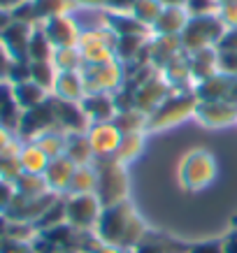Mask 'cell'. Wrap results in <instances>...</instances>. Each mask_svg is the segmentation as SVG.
<instances>
[{
	"label": "cell",
	"mask_w": 237,
	"mask_h": 253,
	"mask_svg": "<svg viewBox=\"0 0 237 253\" xmlns=\"http://www.w3.org/2000/svg\"><path fill=\"white\" fill-rule=\"evenodd\" d=\"M161 2H165L168 7H182L184 2H189V0H161Z\"/></svg>",
	"instance_id": "55"
},
{
	"label": "cell",
	"mask_w": 237,
	"mask_h": 253,
	"mask_svg": "<svg viewBox=\"0 0 237 253\" xmlns=\"http://www.w3.org/2000/svg\"><path fill=\"white\" fill-rule=\"evenodd\" d=\"M86 135H89V139H91V146H93L95 158H114L116 149H119L121 137H123V132L119 130L112 121L93 123Z\"/></svg>",
	"instance_id": "14"
},
{
	"label": "cell",
	"mask_w": 237,
	"mask_h": 253,
	"mask_svg": "<svg viewBox=\"0 0 237 253\" xmlns=\"http://www.w3.org/2000/svg\"><path fill=\"white\" fill-rule=\"evenodd\" d=\"M19 163H21L23 172H31V174H45L49 158L47 154L40 149L35 142H21V151H19Z\"/></svg>",
	"instance_id": "27"
},
{
	"label": "cell",
	"mask_w": 237,
	"mask_h": 253,
	"mask_svg": "<svg viewBox=\"0 0 237 253\" xmlns=\"http://www.w3.org/2000/svg\"><path fill=\"white\" fill-rule=\"evenodd\" d=\"M189 65H191L193 86L205 82V79L219 75V51L216 49H202L195 54H189Z\"/></svg>",
	"instance_id": "23"
},
{
	"label": "cell",
	"mask_w": 237,
	"mask_h": 253,
	"mask_svg": "<svg viewBox=\"0 0 237 253\" xmlns=\"http://www.w3.org/2000/svg\"><path fill=\"white\" fill-rule=\"evenodd\" d=\"M54 128H58V123H56L54 102H51V95H49V100H45L38 107L23 109L19 128H16V139L19 142H35L40 135L54 130Z\"/></svg>",
	"instance_id": "7"
},
{
	"label": "cell",
	"mask_w": 237,
	"mask_h": 253,
	"mask_svg": "<svg viewBox=\"0 0 237 253\" xmlns=\"http://www.w3.org/2000/svg\"><path fill=\"white\" fill-rule=\"evenodd\" d=\"M216 176H219V163L214 154L207 149H191L179 161V168H177V179L184 191L189 193L209 188L216 181Z\"/></svg>",
	"instance_id": "2"
},
{
	"label": "cell",
	"mask_w": 237,
	"mask_h": 253,
	"mask_svg": "<svg viewBox=\"0 0 237 253\" xmlns=\"http://www.w3.org/2000/svg\"><path fill=\"white\" fill-rule=\"evenodd\" d=\"M170 84L165 82L161 72L156 70L151 77L144 79L142 84L135 88V95H133V107L140 109V112H144L146 116L151 114L153 109H158L163 105V100L170 95Z\"/></svg>",
	"instance_id": "11"
},
{
	"label": "cell",
	"mask_w": 237,
	"mask_h": 253,
	"mask_svg": "<svg viewBox=\"0 0 237 253\" xmlns=\"http://www.w3.org/2000/svg\"><path fill=\"white\" fill-rule=\"evenodd\" d=\"M142 151H144V132H123L121 144L114 154V161L128 168L133 161H138Z\"/></svg>",
	"instance_id": "28"
},
{
	"label": "cell",
	"mask_w": 237,
	"mask_h": 253,
	"mask_svg": "<svg viewBox=\"0 0 237 253\" xmlns=\"http://www.w3.org/2000/svg\"><path fill=\"white\" fill-rule=\"evenodd\" d=\"M31 79V61H12L7 72V82L9 84H21Z\"/></svg>",
	"instance_id": "42"
},
{
	"label": "cell",
	"mask_w": 237,
	"mask_h": 253,
	"mask_svg": "<svg viewBox=\"0 0 237 253\" xmlns=\"http://www.w3.org/2000/svg\"><path fill=\"white\" fill-rule=\"evenodd\" d=\"M161 75L165 77V82L170 84L172 91H186V88L193 91L191 65H189V54H186V51H182L177 58H172V61L161 70Z\"/></svg>",
	"instance_id": "22"
},
{
	"label": "cell",
	"mask_w": 237,
	"mask_h": 253,
	"mask_svg": "<svg viewBox=\"0 0 237 253\" xmlns=\"http://www.w3.org/2000/svg\"><path fill=\"white\" fill-rule=\"evenodd\" d=\"M61 223H68V221H65V198H63V195L56 200L54 205L47 209L45 214L40 216L33 225H35V230H38V232H42V230L54 228V225H61Z\"/></svg>",
	"instance_id": "41"
},
{
	"label": "cell",
	"mask_w": 237,
	"mask_h": 253,
	"mask_svg": "<svg viewBox=\"0 0 237 253\" xmlns=\"http://www.w3.org/2000/svg\"><path fill=\"white\" fill-rule=\"evenodd\" d=\"M84 114L89 116V121L93 123H107L116 116V102L112 93H86L84 100L79 102Z\"/></svg>",
	"instance_id": "19"
},
{
	"label": "cell",
	"mask_w": 237,
	"mask_h": 253,
	"mask_svg": "<svg viewBox=\"0 0 237 253\" xmlns=\"http://www.w3.org/2000/svg\"><path fill=\"white\" fill-rule=\"evenodd\" d=\"M56 77H58V70L51 61H35L31 63V82H35L38 86H42L45 91L51 93L56 84Z\"/></svg>",
	"instance_id": "38"
},
{
	"label": "cell",
	"mask_w": 237,
	"mask_h": 253,
	"mask_svg": "<svg viewBox=\"0 0 237 253\" xmlns=\"http://www.w3.org/2000/svg\"><path fill=\"white\" fill-rule=\"evenodd\" d=\"M16 198V188L14 181H7V179H0V216H5L12 207V202Z\"/></svg>",
	"instance_id": "43"
},
{
	"label": "cell",
	"mask_w": 237,
	"mask_h": 253,
	"mask_svg": "<svg viewBox=\"0 0 237 253\" xmlns=\"http://www.w3.org/2000/svg\"><path fill=\"white\" fill-rule=\"evenodd\" d=\"M35 2V12H38L40 23L51 19V16L70 14L75 7V0H33Z\"/></svg>",
	"instance_id": "39"
},
{
	"label": "cell",
	"mask_w": 237,
	"mask_h": 253,
	"mask_svg": "<svg viewBox=\"0 0 237 253\" xmlns=\"http://www.w3.org/2000/svg\"><path fill=\"white\" fill-rule=\"evenodd\" d=\"M35 144L47 154V158H58V156H65V132L61 128H54V130L45 132L35 139Z\"/></svg>",
	"instance_id": "36"
},
{
	"label": "cell",
	"mask_w": 237,
	"mask_h": 253,
	"mask_svg": "<svg viewBox=\"0 0 237 253\" xmlns=\"http://www.w3.org/2000/svg\"><path fill=\"white\" fill-rule=\"evenodd\" d=\"M116 35L112 31H82L79 40V54L84 65H100V63L114 61Z\"/></svg>",
	"instance_id": "9"
},
{
	"label": "cell",
	"mask_w": 237,
	"mask_h": 253,
	"mask_svg": "<svg viewBox=\"0 0 237 253\" xmlns=\"http://www.w3.org/2000/svg\"><path fill=\"white\" fill-rule=\"evenodd\" d=\"M23 109L19 107V102L14 98V86L9 84L7 79H0V126L7 128L9 132H14L16 137V128L21 121Z\"/></svg>",
	"instance_id": "20"
},
{
	"label": "cell",
	"mask_w": 237,
	"mask_h": 253,
	"mask_svg": "<svg viewBox=\"0 0 237 253\" xmlns=\"http://www.w3.org/2000/svg\"><path fill=\"white\" fill-rule=\"evenodd\" d=\"M77 165L70 161L68 156H58V158H51L49 165L45 169V181H47V188L56 195H65L68 193V186L72 181V174H75Z\"/></svg>",
	"instance_id": "17"
},
{
	"label": "cell",
	"mask_w": 237,
	"mask_h": 253,
	"mask_svg": "<svg viewBox=\"0 0 237 253\" xmlns=\"http://www.w3.org/2000/svg\"><path fill=\"white\" fill-rule=\"evenodd\" d=\"M219 2H221V5H226V2H235V0H219Z\"/></svg>",
	"instance_id": "56"
},
{
	"label": "cell",
	"mask_w": 237,
	"mask_h": 253,
	"mask_svg": "<svg viewBox=\"0 0 237 253\" xmlns=\"http://www.w3.org/2000/svg\"><path fill=\"white\" fill-rule=\"evenodd\" d=\"M237 79L228 77V75H214V77L205 79L200 84L193 86V93L198 100H233V91H235Z\"/></svg>",
	"instance_id": "21"
},
{
	"label": "cell",
	"mask_w": 237,
	"mask_h": 253,
	"mask_svg": "<svg viewBox=\"0 0 237 253\" xmlns=\"http://www.w3.org/2000/svg\"><path fill=\"white\" fill-rule=\"evenodd\" d=\"M45 35L49 38V42L54 44V49H68V46H79L82 40V31L72 16L63 14V16H51L47 21L40 23Z\"/></svg>",
	"instance_id": "13"
},
{
	"label": "cell",
	"mask_w": 237,
	"mask_h": 253,
	"mask_svg": "<svg viewBox=\"0 0 237 253\" xmlns=\"http://www.w3.org/2000/svg\"><path fill=\"white\" fill-rule=\"evenodd\" d=\"M51 63L58 72H79L84 65V58L79 54V46H68V49H56Z\"/></svg>",
	"instance_id": "37"
},
{
	"label": "cell",
	"mask_w": 237,
	"mask_h": 253,
	"mask_svg": "<svg viewBox=\"0 0 237 253\" xmlns=\"http://www.w3.org/2000/svg\"><path fill=\"white\" fill-rule=\"evenodd\" d=\"M0 253H35L33 251L31 242H23V239H12V237H2L0 239Z\"/></svg>",
	"instance_id": "44"
},
{
	"label": "cell",
	"mask_w": 237,
	"mask_h": 253,
	"mask_svg": "<svg viewBox=\"0 0 237 253\" xmlns=\"http://www.w3.org/2000/svg\"><path fill=\"white\" fill-rule=\"evenodd\" d=\"M95 253H126V251L119 249V246H112V244H100Z\"/></svg>",
	"instance_id": "52"
},
{
	"label": "cell",
	"mask_w": 237,
	"mask_h": 253,
	"mask_svg": "<svg viewBox=\"0 0 237 253\" xmlns=\"http://www.w3.org/2000/svg\"><path fill=\"white\" fill-rule=\"evenodd\" d=\"M107 26L116 38H119V35H146V31H149L142 21H138L135 16L123 14V12H112V14H107Z\"/></svg>",
	"instance_id": "31"
},
{
	"label": "cell",
	"mask_w": 237,
	"mask_h": 253,
	"mask_svg": "<svg viewBox=\"0 0 237 253\" xmlns=\"http://www.w3.org/2000/svg\"><path fill=\"white\" fill-rule=\"evenodd\" d=\"M65 198V221L75 230H95L100 214H102V202L95 193L84 195H63Z\"/></svg>",
	"instance_id": "8"
},
{
	"label": "cell",
	"mask_w": 237,
	"mask_h": 253,
	"mask_svg": "<svg viewBox=\"0 0 237 253\" xmlns=\"http://www.w3.org/2000/svg\"><path fill=\"white\" fill-rule=\"evenodd\" d=\"M9 23H12V14L5 12V9H0V31H5Z\"/></svg>",
	"instance_id": "53"
},
{
	"label": "cell",
	"mask_w": 237,
	"mask_h": 253,
	"mask_svg": "<svg viewBox=\"0 0 237 253\" xmlns=\"http://www.w3.org/2000/svg\"><path fill=\"white\" fill-rule=\"evenodd\" d=\"M116 128L121 132H146V114L140 109H119L116 116L112 119Z\"/></svg>",
	"instance_id": "34"
},
{
	"label": "cell",
	"mask_w": 237,
	"mask_h": 253,
	"mask_svg": "<svg viewBox=\"0 0 237 253\" xmlns=\"http://www.w3.org/2000/svg\"><path fill=\"white\" fill-rule=\"evenodd\" d=\"M195 119L207 128H228L237 123V100H200Z\"/></svg>",
	"instance_id": "10"
},
{
	"label": "cell",
	"mask_w": 237,
	"mask_h": 253,
	"mask_svg": "<svg viewBox=\"0 0 237 253\" xmlns=\"http://www.w3.org/2000/svg\"><path fill=\"white\" fill-rule=\"evenodd\" d=\"M219 54H237V28H228L216 44Z\"/></svg>",
	"instance_id": "45"
},
{
	"label": "cell",
	"mask_w": 237,
	"mask_h": 253,
	"mask_svg": "<svg viewBox=\"0 0 237 253\" xmlns=\"http://www.w3.org/2000/svg\"><path fill=\"white\" fill-rule=\"evenodd\" d=\"M19 151H21V142L14 139V142L0 154V179L16 181V176L23 172L21 163H19Z\"/></svg>",
	"instance_id": "33"
},
{
	"label": "cell",
	"mask_w": 237,
	"mask_h": 253,
	"mask_svg": "<svg viewBox=\"0 0 237 253\" xmlns=\"http://www.w3.org/2000/svg\"><path fill=\"white\" fill-rule=\"evenodd\" d=\"M21 2H26V0H0V9H5V12H12V9L19 7Z\"/></svg>",
	"instance_id": "51"
},
{
	"label": "cell",
	"mask_w": 237,
	"mask_h": 253,
	"mask_svg": "<svg viewBox=\"0 0 237 253\" xmlns=\"http://www.w3.org/2000/svg\"><path fill=\"white\" fill-rule=\"evenodd\" d=\"M58 198L61 195H56V193H45L40 198H21V195H16L9 211L5 214V218L14 223H35Z\"/></svg>",
	"instance_id": "12"
},
{
	"label": "cell",
	"mask_w": 237,
	"mask_h": 253,
	"mask_svg": "<svg viewBox=\"0 0 237 253\" xmlns=\"http://www.w3.org/2000/svg\"><path fill=\"white\" fill-rule=\"evenodd\" d=\"M65 156L79 165H93L95 163V154H93L91 139L86 132H65Z\"/></svg>",
	"instance_id": "25"
},
{
	"label": "cell",
	"mask_w": 237,
	"mask_h": 253,
	"mask_svg": "<svg viewBox=\"0 0 237 253\" xmlns=\"http://www.w3.org/2000/svg\"><path fill=\"white\" fill-rule=\"evenodd\" d=\"M75 2H82V5H86V7H98V5L107 2V0H75Z\"/></svg>",
	"instance_id": "54"
},
{
	"label": "cell",
	"mask_w": 237,
	"mask_h": 253,
	"mask_svg": "<svg viewBox=\"0 0 237 253\" xmlns=\"http://www.w3.org/2000/svg\"><path fill=\"white\" fill-rule=\"evenodd\" d=\"M51 95L58 100H70V102H82L86 95L82 72H58L56 84L51 88Z\"/></svg>",
	"instance_id": "24"
},
{
	"label": "cell",
	"mask_w": 237,
	"mask_h": 253,
	"mask_svg": "<svg viewBox=\"0 0 237 253\" xmlns=\"http://www.w3.org/2000/svg\"><path fill=\"white\" fill-rule=\"evenodd\" d=\"M98 186V172L95 165H79L72 174V181L68 186L65 195H84V193H95Z\"/></svg>",
	"instance_id": "30"
},
{
	"label": "cell",
	"mask_w": 237,
	"mask_h": 253,
	"mask_svg": "<svg viewBox=\"0 0 237 253\" xmlns=\"http://www.w3.org/2000/svg\"><path fill=\"white\" fill-rule=\"evenodd\" d=\"M9 65H12V58H9V54L5 51V46H2V42H0V79H7Z\"/></svg>",
	"instance_id": "48"
},
{
	"label": "cell",
	"mask_w": 237,
	"mask_h": 253,
	"mask_svg": "<svg viewBox=\"0 0 237 253\" xmlns=\"http://www.w3.org/2000/svg\"><path fill=\"white\" fill-rule=\"evenodd\" d=\"M186 253H223V239H207V242L191 244Z\"/></svg>",
	"instance_id": "46"
},
{
	"label": "cell",
	"mask_w": 237,
	"mask_h": 253,
	"mask_svg": "<svg viewBox=\"0 0 237 253\" xmlns=\"http://www.w3.org/2000/svg\"><path fill=\"white\" fill-rule=\"evenodd\" d=\"M54 102V112H56V123L63 132H89L91 121L84 114V109L79 102H70V100H58L51 95Z\"/></svg>",
	"instance_id": "15"
},
{
	"label": "cell",
	"mask_w": 237,
	"mask_h": 253,
	"mask_svg": "<svg viewBox=\"0 0 237 253\" xmlns=\"http://www.w3.org/2000/svg\"><path fill=\"white\" fill-rule=\"evenodd\" d=\"M14 188H16V195H21V198H40L45 193H51L47 188L45 176L31 174V172H21V174L16 176Z\"/></svg>",
	"instance_id": "35"
},
{
	"label": "cell",
	"mask_w": 237,
	"mask_h": 253,
	"mask_svg": "<svg viewBox=\"0 0 237 253\" xmlns=\"http://www.w3.org/2000/svg\"><path fill=\"white\" fill-rule=\"evenodd\" d=\"M161 12V0H135L133 2V16L144 23L146 28H153V23L158 21Z\"/></svg>",
	"instance_id": "40"
},
{
	"label": "cell",
	"mask_w": 237,
	"mask_h": 253,
	"mask_svg": "<svg viewBox=\"0 0 237 253\" xmlns=\"http://www.w3.org/2000/svg\"><path fill=\"white\" fill-rule=\"evenodd\" d=\"M182 51H184V46H182V38H179V35H156V40L146 46L149 63H151V68H156L158 72H161L172 58H177Z\"/></svg>",
	"instance_id": "18"
},
{
	"label": "cell",
	"mask_w": 237,
	"mask_h": 253,
	"mask_svg": "<svg viewBox=\"0 0 237 253\" xmlns=\"http://www.w3.org/2000/svg\"><path fill=\"white\" fill-rule=\"evenodd\" d=\"M226 33V26L219 16L202 14V16H191L189 23L182 31V46L186 54H195L202 49H216L221 35Z\"/></svg>",
	"instance_id": "5"
},
{
	"label": "cell",
	"mask_w": 237,
	"mask_h": 253,
	"mask_svg": "<svg viewBox=\"0 0 237 253\" xmlns=\"http://www.w3.org/2000/svg\"><path fill=\"white\" fill-rule=\"evenodd\" d=\"M219 72L237 79V54H219Z\"/></svg>",
	"instance_id": "47"
},
{
	"label": "cell",
	"mask_w": 237,
	"mask_h": 253,
	"mask_svg": "<svg viewBox=\"0 0 237 253\" xmlns=\"http://www.w3.org/2000/svg\"><path fill=\"white\" fill-rule=\"evenodd\" d=\"M56 253H72V251H56Z\"/></svg>",
	"instance_id": "57"
},
{
	"label": "cell",
	"mask_w": 237,
	"mask_h": 253,
	"mask_svg": "<svg viewBox=\"0 0 237 253\" xmlns=\"http://www.w3.org/2000/svg\"><path fill=\"white\" fill-rule=\"evenodd\" d=\"M223 253H237V230H233L223 239Z\"/></svg>",
	"instance_id": "50"
},
{
	"label": "cell",
	"mask_w": 237,
	"mask_h": 253,
	"mask_svg": "<svg viewBox=\"0 0 237 253\" xmlns=\"http://www.w3.org/2000/svg\"><path fill=\"white\" fill-rule=\"evenodd\" d=\"M12 86H14V98L21 109L38 107V105H42V102L49 100V95H51L49 91H45L42 86H38L35 82H31V79H28V82H21V84H12Z\"/></svg>",
	"instance_id": "29"
},
{
	"label": "cell",
	"mask_w": 237,
	"mask_h": 253,
	"mask_svg": "<svg viewBox=\"0 0 237 253\" xmlns=\"http://www.w3.org/2000/svg\"><path fill=\"white\" fill-rule=\"evenodd\" d=\"M95 172H98V186L95 195L102 202V207L119 205L128 200V169L114 158H95Z\"/></svg>",
	"instance_id": "4"
},
{
	"label": "cell",
	"mask_w": 237,
	"mask_h": 253,
	"mask_svg": "<svg viewBox=\"0 0 237 253\" xmlns=\"http://www.w3.org/2000/svg\"><path fill=\"white\" fill-rule=\"evenodd\" d=\"M235 230H237V228H235Z\"/></svg>",
	"instance_id": "58"
},
{
	"label": "cell",
	"mask_w": 237,
	"mask_h": 253,
	"mask_svg": "<svg viewBox=\"0 0 237 253\" xmlns=\"http://www.w3.org/2000/svg\"><path fill=\"white\" fill-rule=\"evenodd\" d=\"M14 139H16L14 132H9L7 128H2V126H0V154H2V151H5V149H7Z\"/></svg>",
	"instance_id": "49"
},
{
	"label": "cell",
	"mask_w": 237,
	"mask_h": 253,
	"mask_svg": "<svg viewBox=\"0 0 237 253\" xmlns=\"http://www.w3.org/2000/svg\"><path fill=\"white\" fill-rule=\"evenodd\" d=\"M200 100L195 98V93L191 88L186 91H175L170 93L168 98L163 100V105L158 109H153L151 114L146 116V132L165 130L172 126H179L182 121L195 116V107Z\"/></svg>",
	"instance_id": "3"
},
{
	"label": "cell",
	"mask_w": 237,
	"mask_h": 253,
	"mask_svg": "<svg viewBox=\"0 0 237 253\" xmlns=\"http://www.w3.org/2000/svg\"><path fill=\"white\" fill-rule=\"evenodd\" d=\"M82 79H84L86 93H112L121 91L126 84V68L121 61H109L100 65H82Z\"/></svg>",
	"instance_id": "6"
},
{
	"label": "cell",
	"mask_w": 237,
	"mask_h": 253,
	"mask_svg": "<svg viewBox=\"0 0 237 253\" xmlns=\"http://www.w3.org/2000/svg\"><path fill=\"white\" fill-rule=\"evenodd\" d=\"M54 44L49 42V38L45 35L42 26H33V33H31V42H28V61L35 63V61H51L54 58Z\"/></svg>",
	"instance_id": "32"
},
{
	"label": "cell",
	"mask_w": 237,
	"mask_h": 253,
	"mask_svg": "<svg viewBox=\"0 0 237 253\" xmlns=\"http://www.w3.org/2000/svg\"><path fill=\"white\" fill-rule=\"evenodd\" d=\"M189 9L184 7H165L158 16V21L153 23L156 35H182L184 26L189 23Z\"/></svg>",
	"instance_id": "26"
},
{
	"label": "cell",
	"mask_w": 237,
	"mask_h": 253,
	"mask_svg": "<svg viewBox=\"0 0 237 253\" xmlns=\"http://www.w3.org/2000/svg\"><path fill=\"white\" fill-rule=\"evenodd\" d=\"M95 235L102 244L119 246L123 251H135L146 239V223L130 205V200H123L119 205L102 207V214L95 223Z\"/></svg>",
	"instance_id": "1"
},
{
	"label": "cell",
	"mask_w": 237,
	"mask_h": 253,
	"mask_svg": "<svg viewBox=\"0 0 237 253\" xmlns=\"http://www.w3.org/2000/svg\"><path fill=\"white\" fill-rule=\"evenodd\" d=\"M31 33L33 26L21 21H12L5 31H0V42H2V46H5V51L9 54L12 61H28Z\"/></svg>",
	"instance_id": "16"
}]
</instances>
